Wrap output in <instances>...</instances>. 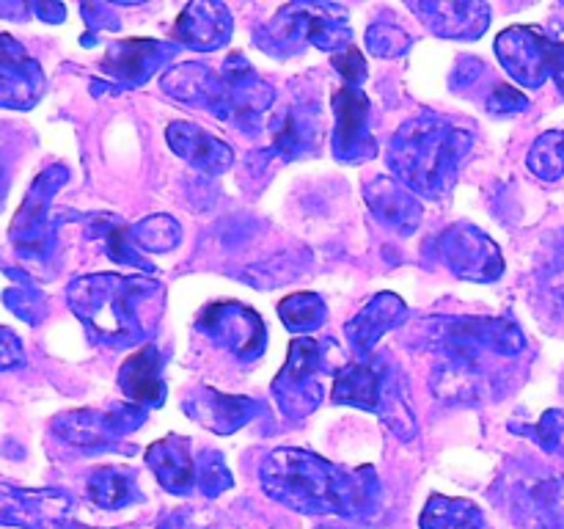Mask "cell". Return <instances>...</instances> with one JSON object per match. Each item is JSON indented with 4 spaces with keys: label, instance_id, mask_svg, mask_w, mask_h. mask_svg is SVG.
<instances>
[{
    "label": "cell",
    "instance_id": "cell-1",
    "mask_svg": "<svg viewBox=\"0 0 564 529\" xmlns=\"http://www.w3.org/2000/svg\"><path fill=\"white\" fill-rule=\"evenodd\" d=\"M262 488L297 512L308 516L361 518L375 510L378 488L369 468L345 472L306 450H273L259 466Z\"/></svg>",
    "mask_w": 564,
    "mask_h": 529
},
{
    "label": "cell",
    "instance_id": "cell-2",
    "mask_svg": "<svg viewBox=\"0 0 564 529\" xmlns=\"http://www.w3.org/2000/svg\"><path fill=\"white\" fill-rule=\"evenodd\" d=\"M471 147V136L435 114H422L400 127L391 141L389 163L411 193L438 198L455 182L457 165Z\"/></svg>",
    "mask_w": 564,
    "mask_h": 529
},
{
    "label": "cell",
    "instance_id": "cell-3",
    "mask_svg": "<svg viewBox=\"0 0 564 529\" xmlns=\"http://www.w3.org/2000/svg\"><path fill=\"white\" fill-rule=\"evenodd\" d=\"M160 284L124 276H88L69 287V303L105 342H135L143 334L141 306Z\"/></svg>",
    "mask_w": 564,
    "mask_h": 529
},
{
    "label": "cell",
    "instance_id": "cell-4",
    "mask_svg": "<svg viewBox=\"0 0 564 529\" xmlns=\"http://www.w3.org/2000/svg\"><path fill=\"white\" fill-rule=\"evenodd\" d=\"M262 39L264 50H270L275 58H284V55L303 50L306 42L339 53V50L350 47L352 31L339 6L292 3L275 14V20L264 28Z\"/></svg>",
    "mask_w": 564,
    "mask_h": 529
},
{
    "label": "cell",
    "instance_id": "cell-5",
    "mask_svg": "<svg viewBox=\"0 0 564 529\" xmlns=\"http://www.w3.org/2000/svg\"><path fill=\"white\" fill-rule=\"evenodd\" d=\"M319 369H325L323 345L314 339L292 342L286 367L281 369L273 384L281 411H286L290 417H303V413H312L319 406V400H323V386H319L317 378Z\"/></svg>",
    "mask_w": 564,
    "mask_h": 529
},
{
    "label": "cell",
    "instance_id": "cell-6",
    "mask_svg": "<svg viewBox=\"0 0 564 529\" xmlns=\"http://www.w3.org/2000/svg\"><path fill=\"white\" fill-rule=\"evenodd\" d=\"M441 257L449 270L468 281H496L505 270L499 246L471 224H455L441 235Z\"/></svg>",
    "mask_w": 564,
    "mask_h": 529
},
{
    "label": "cell",
    "instance_id": "cell-7",
    "mask_svg": "<svg viewBox=\"0 0 564 529\" xmlns=\"http://www.w3.org/2000/svg\"><path fill=\"white\" fill-rule=\"evenodd\" d=\"M510 512L523 529H564V477L529 474L510 485Z\"/></svg>",
    "mask_w": 564,
    "mask_h": 529
},
{
    "label": "cell",
    "instance_id": "cell-8",
    "mask_svg": "<svg viewBox=\"0 0 564 529\" xmlns=\"http://www.w3.org/2000/svg\"><path fill=\"white\" fill-rule=\"evenodd\" d=\"M554 42L540 28L512 25L496 39V55L521 86L540 88L551 77Z\"/></svg>",
    "mask_w": 564,
    "mask_h": 529
},
{
    "label": "cell",
    "instance_id": "cell-9",
    "mask_svg": "<svg viewBox=\"0 0 564 529\" xmlns=\"http://www.w3.org/2000/svg\"><path fill=\"white\" fill-rule=\"evenodd\" d=\"M198 328L207 336H213L220 347H229L242 361H253L264 353V323L240 303H215L204 309L198 317Z\"/></svg>",
    "mask_w": 564,
    "mask_h": 529
},
{
    "label": "cell",
    "instance_id": "cell-10",
    "mask_svg": "<svg viewBox=\"0 0 564 529\" xmlns=\"http://www.w3.org/2000/svg\"><path fill=\"white\" fill-rule=\"evenodd\" d=\"M334 152L345 163L367 160L375 154V138L369 136V114L372 102L358 86H341L334 94Z\"/></svg>",
    "mask_w": 564,
    "mask_h": 529
},
{
    "label": "cell",
    "instance_id": "cell-11",
    "mask_svg": "<svg viewBox=\"0 0 564 529\" xmlns=\"http://www.w3.org/2000/svg\"><path fill=\"white\" fill-rule=\"evenodd\" d=\"M72 499L64 490L0 488V521L25 529H66Z\"/></svg>",
    "mask_w": 564,
    "mask_h": 529
},
{
    "label": "cell",
    "instance_id": "cell-12",
    "mask_svg": "<svg viewBox=\"0 0 564 529\" xmlns=\"http://www.w3.org/2000/svg\"><path fill=\"white\" fill-rule=\"evenodd\" d=\"M44 91L36 61L9 36H0V105L31 108Z\"/></svg>",
    "mask_w": 564,
    "mask_h": 529
},
{
    "label": "cell",
    "instance_id": "cell-13",
    "mask_svg": "<svg viewBox=\"0 0 564 529\" xmlns=\"http://www.w3.org/2000/svg\"><path fill=\"white\" fill-rule=\"evenodd\" d=\"M391 380H394V373L383 361H356L336 375L330 397L334 402H347V406L380 413Z\"/></svg>",
    "mask_w": 564,
    "mask_h": 529
},
{
    "label": "cell",
    "instance_id": "cell-14",
    "mask_svg": "<svg viewBox=\"0 0 564 529\" xmlns=\"http://www.w3.org/2000/svg\"><path fill=\"white\" fill-rule=\"evenodd\" d=\"M169 143L182 160H187L193 169L204 171V174H224L235 163V152L229 143L209 136L207 130L191 125V121L169 125Z\"/></svg>",
    "mask_w": 564,
    "mask_h": 529
},
{
    "label": "cell",
    "instance_id": "cell-15",
    "mask_svg": "<svg viewBox=\"0 0 564 529\" xmlns=\"http://www.w3.org/2000/svg\"><path fill=\"white\" fill-rule=\"evenodd\" d=\"M174 36L180 39L185 47L202 50H218L229 42L231 36V17L224 3H191L180 14L174 25Z\"/></svg>",
    "mask_w": 564,
    "mask_h": 529
},
{
    "label": "cell",
    "instance_id": "cell-16",
    "mask_svg": "<svg viewBox=\"0 0 564 529\" xmlns=\"http://www.w3.org/2000/svg\"><path fill=\"white\" fill-rule=\"evenodd\" d=\"M433 33L444 39H477L488 31L490 9L485 3H411Z\"/></svg>",
    "mask_w": 564,
    "mask_h": 529
},
{
    "label": "cell",
    "instance_id": "cell-17",
    "mask_svg": "<svg viewBox=\"0 0 564 529\" xmlns=\"http://www.w3.org/2000/svg\"><path fill=\"white\" fill-rule=\"evenodd\" d=\"M147 461L152 466L154 477L160 479L165 490L171 494H196V457H193L187 439L171 435V439L154 441L147 452Z\"/></svg>",
    "mask_w": 564,
    "mask_h": 529
},
{
    "label": "cell",
    "instance_id": "cell-18",
    "mask_svg": "<svg viewBox=\"0 0 564 529\" xmlns=\"http://www.w3.org/2000/svg\"><path fill=\"white\" fill-rule=\"evenodd\" d=\"M174 47L152 39H130V42H116L105 58V72L127 86H138L147 80L160 64L171 58Z\"/></svg>",
    "mask_w": 564,
    "mask_h": 529
},
{
    "label": "cell",
    "instance_id": "cell-19",
    "mask_svg": "<svg viewBox=\"0 0 564 529\" xmlns=\"http://www.w3.org/2000/svg\"><path fill=\"white\" fill-rule=\"evenodd\" d=\"M405 303L397 295H391V292H380V295H375L372 301L352 317V323L347 325V339L356 347L358 356H367V353L378 345L380 336L405 323Z\"/></svg>",
    "mask_w": 564,
    "mask_h": 529
},
{
    "label": "cell",
    "instance_id": "cell-20",
    "mask_svg": "<svg viewBox=\"0 0 564 529\" xmlns=\"http://www.w3.org/2000/svg\"><path fill=\"white\" fill-rule=\"evenodd\" d=\"M185 411L213 433H235L237 428L251 422L253 413L259 411V402L248 400V397L218 395L213 389H204L198 395L187 397Z\"/></svg>",
    "mask_w": 564,
    "mask_h": 529
},
{
    "label": "cell",
    "instance_id": "cell-21",
    "mask_svg": "<svg viewBox=\"0 0 564 529\" xmlns=\"http://www.w3.org/2000/svg\"><path fill=\"white\" fill-rule=\"evenodd\" d=\"M160 353L152 345L141 347L138 353H130L119 369V386L127 395L130 406L138 408H158L165 397L163 375H160Z\"/></svg>",
    "mask_w": 564,
    "mask_h": 529
},
{
    "label": "cell",
    "instance_id": "cell-22",
    "mask_svg": "<svg viewBox=\"0 0 564 529\" xmlns=\"http://www.w3.org/2000/svg\"><path fill=\"white\" fill-rule=\"evenodd\" d=\"M367 202L372 213L383 224L394 226L400 235H411L419 226V220H422V207L416 202V193H411L402 182L391 180V176H378V180L369 182Z\"/></svg>",
    "mask_w": 564,
    "mask_h": 529
},
{
    "label": "cell",
    "instance_id": "cell-23",
    "mask_svg": "<svg viewBox=\"0 0 564 529\" xmlns=\"http://www.w3.org/2000/svg\"><path fill=\"white\" fill-rule=\"evenodd\" d=\"M323 138V125H319V108L317 105L295 102L284 110V114L275 116L273 125V141L275 149L286 158H297V154H306L317 147V141Z\"/></svg>",
    "mask_w": 564,
    "mask_h": 529
},
{
    "label": "cell",
    "instance_id": "cell-24",
    "mask_svg": "<svg viewBox=\"0 0 564 529\" xmlns=\"http://www.w3.org/2000/svg\"><path fill=\"white\" fill-rule=\"evenodd\" d=\"M88 499L102 510H121L141 499L135 485V474L121 466H102L88 479Z\"/></svg>",
    "mask_w": 564,
    "mask_h": 529
},
{
    "label": "cell",
    "instance_id": "cell-25",
    "mask_svg": "<svg viewBox=\"0 0 564 529\" xmlns=\"http://www.w3.org/2000/svg\"><path fill=\"white\" fill-rule=\"evenodd\" d=\"M422 529H485V516L474 501L433 496L422 512Z\"/></svg>",
    "mask_w": 564,
    "mask_h": 529
},
{
    "label": "cell",
    "instance_id": "cell-26",
    "mask_svg": "<svg viewBox=\"0 0 564 529\" xmlns=\"http://www.w3.org/2000/svg\"><path fill=\"white\" fill-rule=\"evenodd\" d=\"M527 165L532 169V174H538L540 180L554 182L564 176V130H551L534 141V147L529 149Z\"/></svg>",
    "mask_w": 564,
    "mask_h": 529
},
{
    "label": "cell",
    "instance_id": "cell-27",
    "mask_svg": "<svg viewBox=\"0 0 564 529\" xmlns=\"http://www.w3.org/2000/svg\"><path fill=\"white\" fill-rule=\"evenodd\" d=\"M281 320H284L286 328L292 331H317L319 325L325 323L328 312H325L323 298L314 295V292H297V295H290L286 301H281L279 306Z\"/></svg>",
    "mask_w": 564,
    "mask_h": 529
},
{
    "label": "cell",
    "instance_id": "cell-28",
    "mask_svg": "<svg viewBox=\"0 0 564 529\" xmlns=\"http://www.w3.org/2000/svg\"><path fill=\"white\" fill-rule=\"evenodd\" d=\"M180 224L169 215H152V218H143L141 224L130 229V240H135V246L147 248V251H169L180 242Z\"/></svg>",
    "mask_w": 564,
    "mask_h": 529
},
{
    "label": "cell",
    "instance_id": "cell-29",
    "mask_svg": "<svg viewBox=\"0 0 564 529\" xmlns=\"http://www.w3.org/2000/svg\"><path fill=\"white\" fill-rule=\"evenodd\" d=\"M231 472L226 468L224 455L218 452H204L202 457L196 461V485H198V494L204 496H218L220 490L231 488Z\"/></svg>",
    "mask_w": 564,
    "mask_h": 529
},
{
    "label": "cell",
    "instance_id": "cell-30",
    "mask_svg": "<svg viewBox=\"0 0 564 529\" xmlns=\"http://www.w3.org/2000/svg\"><path fill=\"white\" fill-rule=\"evenodd\" d=\"M367 44L380 58H394V55H402L411 47V36L394 22H375L367 31Z\"/></svg>",
    "mask_w": 564,
    "mask_h": 529
},
{
    "label": "cell",
    "instance_id": "cell-31",
    "mask_svg": "<svg viewBox=\"0 0 564 529\" xmlns=\"http://www.w3.org/2000/svg\"><path fill=\"white\" fill-rule=\"evenodd\" d=\"M532 435L538 439V444L545 452H560L562 435H564V413L562 411H545L543 419L538 422V428L532 430Z\"/></svg>",
    "mask_w": 564,
    "mask_h": 529
},
{
    "label": "cell",
    "instance_id": "cell-32",
    "mask_svg": "<svg viewBox=\"0 0 564 529\" xmlns=\"http://www.w3.org/2000/svg\"><path fill=\"white\" fill-rule=\"evenodd\" d=\"M334 66H336V72L345 77L347 86H358V83L367 77V61H364V55L358 53L352 44L350 47L339 50V53H334Z\"/></svg>",
    "mask_w": 564,
    "mask_h": 529
},
{
    "label": "cell",
    "instance_id": "cell-33",
    "mask_svg": "<svg viewBox=\"0 0 564 529\" xmlns=\"http://www.w3.org/2000/svg\"><path fill=\"white\" fill-rule=\"evenodd\" d=\"M529 108L527 94H521L512 86H496L494 94L488 97V110L490 114H521Z\"/></svg>",
    "mask_w": 564,
    "mask_h": 529
},
{
    "label": "cell",
    "instance_id": "cell-34",
    "mask_svg": "<svg viewBox=\"0 0 564 529\" xmlns=\"http://www.w3.org/2000/svg\"><path fill=\"white\" fill-rule=\"evenodd\" d=\"M551 80L556 83L564 97V42L554 44V53H551Z\"/></svg>",
    "mask_w": 564,
    "mask_h": 529
},
{
    "label": "cell",
    "instance_id": "cell-35",
    "mask_svg": "<svg viewBox=\"0 0 564 529\" xmlns=\"http://www.w3.org/2000/svg\"><path fill=\"white\" fill-rule=\"evenodd\" d=\"M549 292L564 306V264H560V268H556L554 273H551V279H549Z\"/></svg>",
    "mask_w": 564,
    "mask_h": 529
},
{
    "label": "cell",
    "instance_id": "cell-36",
    "mask_svg": "<svg viewBox=\"0 0 564 529\" xmlns=\"http://www.w3.org/2000/svg\"><path fill=\"white\" fill-rule=\"evenodd\" d=\"M158 529H198V527L196 523L187 521L185 516H171V518H165Z\"/></svg>",
    "mask_w": 564,
    "mask_h": 529
},
{
    "label": "cell",
    "instance_id": "cell-37",
    "mask_svg": "<svg viewBox=\"0 0 564 529\" xmlns=\"http://www.w3.org/2000/svg\"><path fill=\"white\" fill-rule=\"evenodd\" d=\"M317 529H356V527H341V523H323V527Z\"/></svg>",
    "mask_w": 564,
    "mask_h": 529
}]
</instances>
